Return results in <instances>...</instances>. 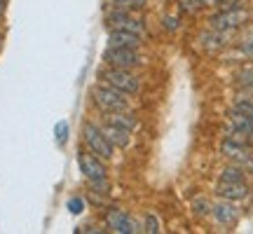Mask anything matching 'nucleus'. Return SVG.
<instances>
[{"instance_id": "obj_1", "label": "nucleus", "mask_w": 253, "mask_h": 234, "mask_svg": "<svg viewBox=\"0 0 253 234\" xmlns=\"http://www.w3.org/2000/svg\"><path fill=\"white\" fill-rule=\"evenodd\" d=\"M253 19V12L249 5H237V7L218 9L216 14L209 17V28L223 31V33H237Z\"/></svg>"}, {"instance_id": "obj_2", "label": "nucleus", "mask_w": 253, "mask_h": 234, "mask_svg": "<svg viewBox=\"0 0 253 234\" xmlns=\"http://www.w3.org/2000/svg\"><path fill=\"white\" fill-rule=\"evenodd\" d=\"M89 96H91V103H94L103 115H108V113H120V110H129V99H126V94L118 91L115 87H110L106 82L94 84L89 91Z\"/></svg>"}, {"instance_id": "obj_3", "label": "nucleus", "mask_w": 253, "mask_h": 234, "mask_svg": "<svg viewBox=\"0 0 253 234\" xmlns=\"http://www.w3.org/2000/svg\"><path fill=\"white\" fill-rule=\"evenodd\" d=\"M99 80L115 87L118 91L126 94V96H136L141 91V80L134 71H126V68H115V66H103L99 71Z\"/></svg>"}, {"instance_id": "obj_4", "label": "nucleus", "mask_w": 253, "mask_h": 234, "mask_svg": "<svg viewBox=\"0 0 253 234\" xmlns=\"http://www.w3.org/2000/svg\"><path fill=\"white\" fill-rule=\"evenodd\" d=\"M82 143L91 155L101 157L103 162L115 157V148L108 143V138L103 136V131H101V126L96 122H84L82 124Z\"/></svg>"}, {"instance_id": "obj_5", "label": "nucleus", "mask_w": 253, "mask_h": 234, "mask_svg": "<svg viewBox=\"0 0 253 234\" xmlns=\"http://www.w3.org/2000/svg\"><path fill=\"white\" fill-rule=\"evenodd\" d=\"M103 223H106V227L110 232H118V234L143 232V225H138L126 211H122L118 206H108V208L103 206Z\"/></svg>"}, {"instance_id": "obj_6", "label": "nucleus", "mask_w": 253, "mask_h": 234, "mask_svg": "<svg viewBox=\"0 0 253 234\" xmlns=\"http://www.w3.org/2000/svg\"><path fill=\"white\" fill-rule=\"evenodd\" d=\"M78 169H80V173L84 176L87 183H103V180H108L106 162L101 157H96V155H91L89 150H78Z\"/></svg>"}, {"instance_id": "obj_7", "label": "nucleus", "mask_w": 253, "mask_h": 234, "mask_svg": "<svg viewBox=\"0 0 253 234\" xmlns=\"http://www.w3.org/2000/svg\"><path fill=\"white\" fill-rule=\"evenodd\" d=\"M103 61L106 66H115V68H126L134 71L138 66H143V56L138 54V49H129V47H108L103 49Z\"/></svg>"}, {"instance_id": "obj_8", "label": "nucleus", "mask_w": 253, "mask_h": 234, "mask_svg": "<svg viewBox=\"0 0 253 234\" xmlns=\"http://www.w3.org/2000/svg\"><path fill=\"white\" fill-rule=\"evenodd\" d=\"M220 155H223L230 164L242 166L249 176H253V148H246V145L232 143V141L223 138V141H220Z\"/></svg>"}, {"instance_id": "obj_9", "label": "nucleus", "mask_w": 253, "mask_h": 234, "mask_svg": "<svg viewBox=\"0 0 253 234\" xmlns=\"http://www.w3.org/2000/svg\"><path fill=\"white\" fill-rule=\"evenodd\" d=\"M209 216L213 218V223L220 227H237V223L242 220V208L235 201H227V199L218 197L216 201H211V213Z\"/></svg>"}, {"instance_id": "obj_10", "label": "nucleus", "mask_w": 253, "mask_h": 234, "mask_svg": "<svg viewBox=\"0 0 253 234\" xmlns=\"http://www.w3.org/2000/svg\"><path fill=\"white\" fill-rule=\"evenodd\" d=\"M213 192H216V197H220V199L235 201V204H244V201L251 199L253 188H251V183H220V180H218V185Z\"/></svg>"}, {"instance_id": "obj_11", "label": "nucleus", "mask_w": 253, "mask_h": 234, "mask_svg": "<svg viewBox=\"0 0 253 234\" xmlns=\"http://www.w3.org/2000/svg\"><path fill=\"white\" fill-rule=\"evenodd\" d=\"M235 36V33H223V31H213V28H209L204 31L202 36H199V45L204 47L207 52L211 54H218V52H223L225 47H230V38Z\"/></svg>"}, {"instance_id": "obj_12", "label": "nucleus", "mask_w": 253, "mask_h": 234, "mask_svg": "<svg viewBox=\"0 0 253 234\" xmlns=\"http://www.w3.org/2000/svg\"><path fill=\"white\" fill-rule=\"evenodd\" d=\"M101 126V131H103V136L108 138V143L115 148V150H125V148H129L131 145V131H126V129H122V126H115L110 124V122H103Z\"/></svg>"}, {"instance_id": "obj_13", "label": "nucleus", "mask_w": 253, "mask_h": 234, "mask_svg": "<svg viewBox=\"0 0 253 234\" xmlns=\"http://www.w3.org/2000/svg\"><path fill=\"white\" fill-rule=\"evenodd\" d=\"M143 45L141 36H136L131 31H122V28H113L108 31V47H129V49H138Z\"/></svg>"}, {"instance_id": "obj_14", "label": "nucleus", "mask_w": 253, "mask_h": 234, "mask_svg": "<svg viewBox=\"0 0 253 234\" xmlns=\"http://www.w3.org/2000/svg\"><path fill=\"white\" fill-rule=\"evenodd\" d=\"M235 52L239 54V59H253V19L242 28V36L237 40L235 45Z\"/></svg>"}, {"instance_id": "obj_15", "label": "nucleus", "mask_w": 253, "mask_h": 234, "mask_svg": "<svg viewBox=\"0 0 253 234\" xmlns=\"http://www.w3.org/2000/svg\"><path fill=\"white\" fill-rule=\"evenodd\" d=\"M235 87H237V91L253 94V59H249V63H244L235 73Z\"/></svg>"}, {"instance_id": "obj_16", "label": "nucleus", "mask_w": 253, "mask_h": 234, "mask_svg": "<svg viewBox=\"0 0 253 234\" xmlns=\"http://www.w3.org/2000/svg\"><path fill=\"white\" fill-rule=\"evenodd\" d=\"M106 122H110V124L115 126H122V129H126V131H131L134 134L136 126H138V119H136L129 110H120V113H108L106 115Z\"/></svg>"}, {"instance_id": "obj_17", "label": "nucleus", "mask_w": 253, "mask_h": 234, "mask_svg": "<svg viewBox=\"0 0 253 234\" xmlns=\"http://www.w3.org/2000/svg\"><path fill=\"white\" fill-rule=\"evenodd\" d=\"M218 180H220V183H249V173H246L242 166L227 162L225 166L220 169V173H218Z\"/></svg>"}, {"instance_id": "obj_18", "label": "nucleus", "mask_w": 253, "mask_h": 234, "mask_svg": "<svg viewBox=\"0 0 253 234\" xmlns=\"http://www.w3.org/2000/svg\"><path fill=\"white\" fill-rule=\"evenodd\" d=\"M227 124L237 126V129H244L249 134H253V117L244 115V113H237V110H227Z\"/></svg>"}, {"instance_id": "obj_19", "label": "nucleus", "mask_w": 253, "mask_h": 234, "mask_svg": "<svg viewBox=\"0 0 253 234\" xmlns=\"http://www.w3.org/2000/svg\"><path fill=\"white\" fill-rule=\"evenodd\" d=\"M227 141H232V143H239V145H246V148H253V134L244 131V129H237V126H225V136Z\"/></svg>"}, {"instance_id": "obj_20", "label": "nucleus", "mask_w": 253, "mask_h": 234, "mask_svg": "<svg viewBox=\"0 0 253 234\" xmlns=\"http://www.w3.org/2000/svg\"><path fill=\"white\" fill-rule=\"evenodd\" d=\"M232 110L237 113H244V115H251L253 117V94H244V91H237L235 101H232Z\"/></svg>"}, {"instance_id": "obj_21", "label": "nucleus", "mask_w": 253, "mask_h": 234, "mask_svg": "<svg viewBox=\"0 0 253 234\" xmlns=\"http://www.w3.org/2000/svg\"><path fill=\"white\" fill-rule=\"evenodd\" d=\"M68 136H71V124H68V119H59L54 124V141L56 145H66L68 143Z\"/></svg>"}, {"instance_id": "obj_22", "label": "nucleus", "mask_w": 253, "mask_h": 234, "mask_svg": "<svg viewBox=\"0 0 253 234\" xmlns=\"http://www.w3.org/2000/svg\"><path fill=\"white\" fill-rule=\"evenodd\" d=\"M66 208L71 211V216H82V213L87 211V201H84V197H80V195H73V197H68V201H66Z\"/></svg>"}, {"instance_id": "obj_23", "label": "nucleus", "mask_w": 253, "mask_h": 234, "mask_svg": "<svg viewBox=\"0 0 253 234\" xmlns=\"http://www.w3.org/2000/svg\"><path fill=\"white\" fill-rule=\"evenodd\" d=\"M190 208H192V213L197 218H207L209 213H211V201L204 197H195L192 204H190Z\"/></svg>"}, {"instance_id": "obj_24", "label": "nucleus", "mask_w": 253, "mask_h": 234, "mask_svg": "<svg viewBox=\"0 0 253 234\" xmlns=\"http://www.w3.org/2000/svg\"><path fill=\"white\" fill-rule=\"evenodd\" d=\"M143 232H148V234L162 232V223H160V218L155 216V213H145V218H143Z\"/></svg>"}, {"instance_id": "obj_25", "label": "nucleus", "mask_w": 253, "mask_h": 234, "mask_svg": "<svg viewBox=\"0 0 253 234\" xmlns=\"http://www.w3.org/2000/svg\"><path fill=\"white\" fill-rule=\"evenodd\" d=\"M178 7L183 14H197L202 9V2L199 0H178Z\"/></svg>"}, {"instance_id": "obj_26", "label": "nucleus", "mask_w": 253, "mask_h": 234, "mask_svg": "<svg viewBox=\"0 0 253 234\" xmlns=\"http://www.w3.org/2000/svg\"><path fill=\"white\" fill-rule=\"evenodd\" d=\"M162 24H164V28H167L169 33H173V31H178V26H181V19L178 17H164Z\"/></svg>"}, {"instance_id": "obj_27", "label": "nucleus", "mask_w": 253, "mask_h": 234, "mask_svg": "<svg viewBox=\"0 0 253 234\" xmlns=\"http://www.w3.org/2000/svg\"><path fill=\"white\" fill-rule=\"evenodd\" d=\"M75 232H87V234H96V232H103V230H99L96 225H84V227H78Z\"/></svg>"}, {"instance_id": "obj_28", "label": "nucleus", "mask_w": 253, "mask_h": 234, "mask_svg": "<svg viewBox=\"0 0 253 234\" xmlns=\"http://www.w3.org/2000/svg\"><path fill=\"white\" fill-rule=\"evenodd\" d=\"M202 2V7H213V9H218V0H199Z\"/></svg>"}, {"instance_id": "obj_29", "label": "nucleus", "mask_w": 253, "mask_h": 234, "mask_svg": "<svg viewBox=\"0 0 253 234\" xmlns=\"http://www.w3.org/2000/svg\"><path fill=\"white\" fill-rule=\"evenodd\" d=\"M5 12H7V0H0V19L5 17Z\"/></svg>"}]
</instances>
